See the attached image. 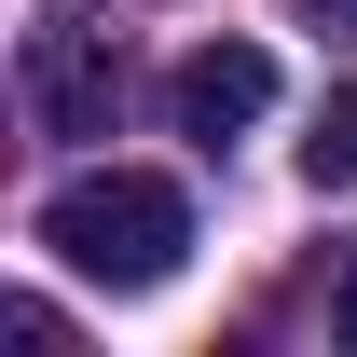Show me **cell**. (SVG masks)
I'll use <instances>...</instances> for the list:
<instances>
[{
	"label": "cell",
	"instance_id": "3",
	"mask_svg": "<svg viewBox=\"0 0 357 357\" xmlns=\"http://www.w3.org/2000/svg\"><path fill=\"white\" fill-rule=\"evenodd\" d=\"M165 110H178V137L220 151V137H248V124L275 110V55H261V42H192L178 83H165Z\"/></svg>",
	"mask_w": 357,
	"mask_h": 357
},
{
	"label": "cell",
	"instance_id": "5",
	"mask_svg": "<svg viewBox=\"0 0 357 357\" xmlns=\"http://www.w3.org/2000/svg\"><path fill=\"white\" fill-rule=\"evenodd\" d=\"M330 330H344V344H357V261H344V289H330Z\"/></svg>",
	"mask_w": 357,
	"mask_h": 357
},
{
	"label": "cell",
	"instance_id": "6",
	"mask_svg": "<svg viewBox=\"0 0 357 357\" xmlns=\"http://www.w3.org/2000/svg\"><path fill=\"white\" fill-rule=\"evenodd\" d=\"M303 14H316V28H344V42H357V0H303Z\"/></svg>",
	"mask_w": 357,
	"mask_h": 357
},
{
	"label": "cell",
	"instance_id": "1",
	"mask_svg": "<svg viewBox=\"0 0 357 357\" xmlns=\"http://www.w3.org/2000/svg\"><path fill=\"white\" fill-rule=\"evenodd\" d=\"M42 248L83 275V289H165L178 248H192V192L151 178V165H83L42 206Z\"/></svg>",
	"mask_w": 357,
	"mask_h": 357
},
{
	"label": "cell",
	"instance_id": "4",
	"mask_svg": "<svg viewBox=\"0 0 357 357\" xmlns=\"http://www.w3.org/2000/svg\"><path fill=\"white\" fill-rule=\"evenodd\" d=\"M303 178H316V192H344V178H357V96H330V110H316V137H303Z\"/></svg>",
	"mask_w": 357,
	"mask_h": 357
},
{
	"label": "cell",
	"instance_id": "2",
	"mask_svg": "<svg viewBox=\"0 0 357 357\" xmlns=\"http://www.w3.org/2000/svg\"><path fill=\"white\" fill-rule=\"evenodd\" d=\"M14 83H28V110H42V137H110L124 69H110V28H96V14H42Z\"/></svg>",
	"mask_w": 357,
	"mask_h": 357
}]
</instances>
